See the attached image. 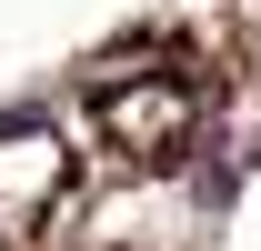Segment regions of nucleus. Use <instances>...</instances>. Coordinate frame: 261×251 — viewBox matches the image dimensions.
Here are the masks:
<instances>
[{
	"instance_id": "1",
	"label": "nucleus",
	"mask_w": 261,
	"mask_h": 251,
	"mask_svg": "<svg viewBox=\"0 0 261 251\" xmlns=\"http://www.w3.org/2000/svg\"><path fill=\"white\" fill-rule=\"evenodd\" d=\"M100 121L121 131V141H130L141 161H171L181 141H191V121H201V101L181 91V81H151V91H111V111H100Z\"/></svg>"
}]
</instances>
